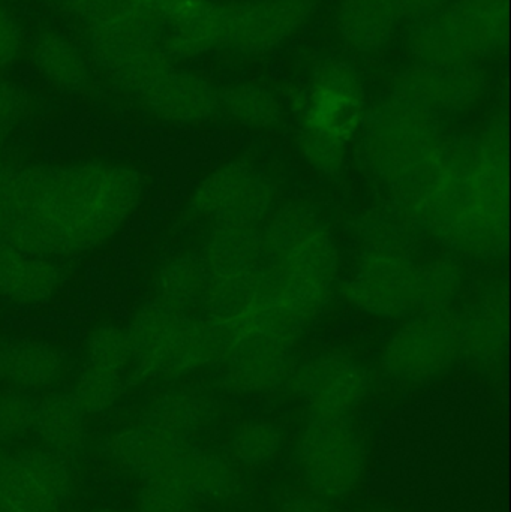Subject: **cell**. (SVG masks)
<instances>
[{
	"label": "cell",
	"mask_w": 511,
	"mask_h": 512,
	"mask_svg": "<svg viewBox=\"0 0 511 512\" xmlns=\"http://www.w3.org/2000/svg\"><path fill=\"white\" fill-rule=\"evenodd\" d=\"M146 194L125 159L12 164L0 180V242L63 262L95 255L128 231Z\"/></svg>",
	"instance_id": "obj_1"
},
{
	"label": "cell",
	"mask_w": 511,
	"mask_h": 512,
	"mask_svg": "<svg viewBox=\"0 0 511 512\" xmlns=\"http://www.w3.org/2000/svg\"><path fill=\"white\" fill-rule=\"evenodd\" d=\"M398 204L414 227L450 251L497 258L509 225L506 123L497 119L479 134L447 141L434 170Z\"/></svg>",
	"instance_id": "obj_2"
},
{
	"label": "cell",
	"mask_w": 511,
	"mask_h": 512,
	"mask_svg": "<svg viewBox=\"0 0 511 512\" xmlns=\"http://www.w3.org/2000/svg\"><path fill=\"white\" fill-rule=\"evenodd\" d=\"M263 242L273 291L311 324L339 285V249L329 224L317 210L291 204L269 216Z\"/></svg>",
	"instance_id": "obj_3"
},
{
	"label": "cell",
	"mask_w": 511,
	"mask_h": 512,
	"mask_svg": "<svg viewBox=\"0 0 511 512\" xmlns=\"http://www.w3.org/2000/svg\"><path fill=\"white\" fill-rule=\"evenodd\" d=\"M132 348L131 373L137 381H179L215 366L224 340L206 315H194L161 301L138 306L126 324Z\"/></svg>",
	"instance_id": "obj_4"
},
{
	"label": "cell",
	"mask_w": 511,
	"mask_h": 512,
	"mask_svg": "<svg viewBox=\"0 0 511 512\" xmlns=\"http://www.w3.org/2000/svg\"><path fill=\"white\" fill-rule=\"evenodd\" d=\"M362 134L366 165L396 200L429 176L449 141L438 116L396 95L368 111Z\"/></svg>",
	"instance_id": "obj_5"
},
{
	"label": "cell",
	"mask_w": 511,
	"mask_h": 512,
	"mask_svg": "<svg viewBox=\"0 0 511 512\" xmlns=\"http://www.w3.org/2000/svg\"><path fill=\"white\" fill-rule=\"evenodd\" d=\"M507 0H455L416 21L408 45L422 63L476 65L507 38Z\"/></svg>",
	"instance_id": "obj_6"
},
{
	"label": "cell",
	"mask_w": 511,
	"mask_h": 512,
	"mask_svg": "<svg viewBox=\"0 0 511 512\" xmlns=\"http://www.w3.org/2000/svg\"><path fill=\"white\" fill-rule=\"evenodd\" d=\"M338 288L365 315L407 319L423 310V261L410 246H366Z\"/></svg>",
	"instance_id": "obj_7"
},
{
	"label": "cell",
	"mask_w": 511,
	"mask_h": 512,
	"mask_svg": "<svg viewBox=\"0 0 511 512\" xmlns=\"http://www.w3.org/2000/svg\"><path fill=\"white\" fill-rule=\"evenodd\" d=\"M297 466L311 495L338 501L356 492L368 466V451L350 418H311L297 441Z\"/></svg>",
	"instance_id": "obj_8"
},
{
	"label": "cell",
	"mask_w": 511,
	"mask_h": 512,
	"mask_svg": "<svg viewBox=\"0 0 511 512\" xmlns=\"http://www.w3.org/2000/svg\"><path fill=\"white\" fill-rule=\"evenodd\" d=\"M300 134L347 147L365 125L368 108L359 74L350 63L326 60L315 69L308 92L293 96Z\"/></svg>",
	"instance_id": "obj_9"
},
{
	"label": "cell",
	"mask_w": 511,
	"mask_h": 512,
	"mask_svg": "<svg viewBox=\"0 0 511 512\" xmlns=\"http://www.w3.org/2000/svg\"><path fill=\"white\" fill-rule=\"evenodd\" d=\"M461 355L458 315L452 310H423L408 316L387 339L381 367L402 384H423L446 373Z\"/></svg>",
	"instance_id": "obj_10"
},
{
	"label": "cell",
	"mask_w": 511,
	"mask_h": 512,
	"mask_svg": "<svg viewBox=\"0 0 511 512\" xmlns=\"http://www.w3.org/2000/svg\"><path fill=\"white\" fill-rule=\"evenodd\" d=\"M275 185L251 162L230 161L200 180L188 197V209L212 225H260L275 212Z\"/></svg>",
	"instance_id": "obj_11"
},
{
	"label": "cell",
	"mask_w": 511,
	"mask_h": 512,
	"mask_svg": "<svg viewBox=\"0 0 511 512\" xmlns=\"http://www.w3.org/2000/svg\"><path fill=\"white\" fill-rule=\"evenodd\" d=\"M287 385L311 418L344 420L368 399L371 376L357 358L324 352L296 364Z\"/></svg>",
	"instance_id": "obj_12"
},
{
	"label": "cell",
	"mask_w": 511,
	"mask_h": 512,
	"mask_svg": "<svg viewBox=\"0 0 511 512\" xmlns=\"http://www.w3.org/2000/svg\"><path fill=\"white\" fill-rule=\"evenodd\" d=\"M297 342L275 334H248L227 343L222 354V382L242 396H260L287 385Z\"/></svg>",
	"instance_id": "obj_13"
},
{
	"label": "cell",
	"mask_w": 511,
	"mask_h": 512,
	"mask_svg": "<svg viewBox=\"0 0 511 512\" xmlns=\"http://www.w3.org/2000/svg\"><path fill=\"white\" fill-rule=\"evenodd\" d=\"M312 8V0H252L224 6V45L242 53H266L296 33Z\"/></svg>",
	"instance_id": "obj_14"
},
{
	"label": "cell",
	"mask_w": 511,
	"mask_h": 512,
	"mask_svg": "<svg viewBox=\"0 0 511 512\" xmlns=\"http://www.w3.org/2000/svg\"><path fill=\"white\" fill-rule=\"evenodd\" d=\"M69 489L63 457L27 451L0 463V504L14 512H59Z\"/></svg>",
	"instance_id": "obj_15"
},
{
	"label": "cell",
	"mask_w": 511,
	"mask_h": 512,
	"mask_svg": "<svg viewBox=\"0 0 511 512\" xmlns=\"http://www.w3.org/2000/svg\"><path fill=\"white\" fill-rule=\"evenodd\" d=\"M485 78L476 65L422 63L405 69L396 80L395 95L435 116L462 113L479 104Z\"/></svg>",
	"instance_id": "obj_16"
},
{
	"label": "cell",
	"mask_w": 511,
	"mask_h": 512,
	"mask_svg": "<svg viewBox=\"0 0 511 512\" xmlns=\"http://www.w3.org/2000/svg\"><path fill=\"white\" fill-rule=\"evenodd\" d=\"M65 262L0 242V304L15 310H38L65 291Z\"/></svg>",
	"instance_id": "obj_17"
},
{
	"label": "cell",
	"mask_w": 511,
	"mask_h": 512,
	"mask_svg": "<svg viewBox=\"0 0 511 512\" xmlns=\"http://www.w3.org/2000/svg\"><path fill=\"white\" fill-rule=\"evenodd\" d=\"M191 447L188 438L138 424L114 435L108 441V454L114 462L144 481L165 477Z\"/></svg>",
	"instance_id": "obj_18"
},
{
	"label": "cell",
	"mask_w": 511,
	"mask_h": 512,
	"mask_svg": "<svg viewBox=\"0 0 511 512\" xmlns=\"http://www.w3.org/2000/svg\"><path fill=\"white\" fill-rule=\"evenodd\" d=\"M458 321L461 354L480 366L500 363L507 343V300L500 286H486Z\"/></svg>",
	"instance_id": "obj_19"
},
{
	"label": "cell",
	"mask_w": 511,
	"mask_h": 512,
	"mask_svg": "<svg viewBox=\"0 0 511 512\" xmlns=\"http://www.w3.org/2000/svg\"><path fill=\"white\" fill-rule=\"evenodd\" d=\"M143 99L153 116L176 125L206 122L221 107V96L215 87L204 78L186 72H168L143 93Z\"/></svg>",
	"instance_id": "obj_20"
},
{
	"label": "cell",
	"mask_w": 511,
	"mask_h": 512,
	"mask_svg": "<svg viewBox=\"0 0 511 512\" xmlns=\"http://www.w3.org/2000/svg\"><path fill=\"white\" fill-rule=\"evenodd\" d=\"M68 367V352L53 340L26 337L0 345V378L18 391L50 390Z\"/></svg>",
	"instance_id": "obj_21"
},
{
	"label": "cell",
	"mask_w": 511,
	"mask_h": 512,
	"mask_svg": "<svg viewBox=\"0 0 511 512\" xmlns=\"http://www.w3.org/2000/svg\"><path fill=\"white\" fill-rule=\"evenodd\" d=\"M389 0H344L339 9V33L351 50L362 54L383 50L398 26Z\"/></svg>",
	"instance_id": "obj_22"
},
{
	"label": "cell",
	"mask_w": 511,
	"mask_h": 512,
	"mask_svg": "<svg viewBox=\"0 0 511 512\" xmlns=\"http://www.w3.org/2000/svg\"><path fill=\"white\" fill-rule=\"evenodd\" d=\"M33 429L48 451L63 457L80 451L86 439V415L69 393H51L35 403Z\"/></svg>",
	"instance_id": "obj_23"
},
{
	"label": "cell",
	"mask_w": 511,
	"mask_h": 512,
	"mask_svg": "<svg viewBox=\"0 0 511 512\" xmlns=\"http://www.w3.org/2000/svg\"><path fill=\"white\" fill-rule=\"evenodd\" d=\"M207 268L201 255L177 254L164 259L152 277L153 298L192 312L203 304L207 288Z\"/></svg>",
	"instance_id": "obj_24"
},
{
	"label": "cell",
	"mask_w": 511,
	"mask_h": 512,
	"mask_svg": "<svg viewBox=\"0 0 511 512\" xmlns=\"http://www.w3.org/2000/svg\"><path fill=\"white\" fill-rule=\"evenodd\" d=\"M215 417L213 400L194 388H173L156 397L144 412L143 423L188 438Z\"/></svg>",
	"instance_id": "obj_25"
},
{
	"label": "cell",
	"mask_w": 511,
	"mask_h": 512,
	"mask_svg": "<svg viewBox=\"0 0 511 512\" xmlns=\"http://www.w3.org/2000/svg\"><path fill=\"white\" fill-rule=\"evenodd\" d=\"M182 483L198 501H225L237 490L236 471L218 454L189 447L167 477Z\"/></svg>",
	"instance_id": "obj_26"
},
{
	"label": "cell",
	"mask_w": 511,
	"mask_h": 512,
	"mask_svg": "<svg viewBox=\"0 0 511 512\" xmlns=\"http://www.w3.org/2000/svg\"><path fill=\"white\" fill-rule=\"evenodd\" d=\"M33 60L45 78L60 89L78 90L89 80L86 63L77 48L54 33L36 39Z\"/></svg>",
	"instance_id": "obj_27"
},
{
	"label": "cell",
	"mask_w": 511,
	"mask_h": 512,
	"mask_svg": "<svg viewBox=\"0 0 511 512\" xmlns=\"http://www.w3.org/2000/svg\"><path fill=\"white\" fill-rule=\"evenodd\" d=\"M221 105L237 123L257 131L276 128L284 116L278 96L257 84L233 87L222 96Z\"/></svg>",
	"instance_id": "obj_28"
},
{
	"label": "cell",
	"mask_w": 511,
	"mask_h": 512,
	"mask_svg": "<svg viewBox=\"0 0 511 512\" xmlns=\"http://www.w3.org/2000/svg\"><path fill=\"white\" fill-rule=\"evenodd\" d=\"M125 388L126 373L86 364L75 378L69 394L87 417L113 408L125 393Z\"/></svg>",
	"instance_id": "obj_29"
},
{
	"label": "cell",
	"mask_w": 511,
	"mask_h": 512,
	"mask_svg": "<svg viewBox=\"0 0 511 512\" xmlns=\"http://www.w3.org/2000/svg\"><path fill=\"white\" fill-rule=\"evenodd\" d=\"M83 352L89 366L122 373L131 370L132 348L126 325L99 322L87 331Z\"/></svg>",
	"instance_id": "obj_30"
},
{
	"label": "cell",
	"mask_w": 511,
	"mask_h": 512,
	"mask_svg": "<svg viewBox=\"0 0 511 512\" xmlns=\"http://www.w3.org/2000/svg\"><path fill=\"white\" fill-rule=\"evenodd\" d=\"M282 448V435L275 424L252 420L231 436L230 456L243 466H263L272 462Z\"/></svg>",
	"instance_id": "obj_31"
},
{
	"label": "cell",
	"mask_w": 511,
	"mask_h": 512,
	"mask_svg": "<svg viewBox=\"0 0 511 512\" xmlns=\"http://www.w3.org/2000/svg\"><path fill=\"white\" fill-rule=\"evenodd\" d=\"M464 279L461 265L452 256L423 261V310L450 309L461 295Z\"/></svg>",
	"instance_id": "obj_32"
},
{
	"label": "cell",
	"mask_w": 511,
	"mask_h": 512,
	"mask_svg": "<svg viewBox=\"0 0 511 512\" xmlns=\"http://www.w3.org/2000/svg\"><path fill=\"white\" fill-rule=\"evenodd\" d=\"M198 499L191 490L173 478H155L146 481L141 490L140 512H192Z\"/></svg>",
	"instance_id": "obj_33"
},
{
	"label": "cell",
	"mask_w": 511,
	"mask_h": 512,
	"mask_svg": "<svg viewBox=\"0 0 511 512\" xmlns=\"http://www.w3.org/2000/svg\"><path fill=\"white\" fill-rule=\"evenodd\" d=\"M35 402L23 391H0V441H8L33 429Z\"/></svg>",
	"instance_id": "obj_34"
},
{
	"label": "cell",
	"mask_w": 511,
	"mask_h": 512,
	"mask_svg": "<svg viewBox=\"0 0 511 512\" xmlns=\"http://www.w3.org/2000/svg\"><path fill=\"white\" fill-rule=\"evenodd\" d=\"M299 150L303 161L321 176L333 177L341 173L347 159V147L311 135L299 134Z\"/></svg>",
	"instance_id": "obj_35"
},
{
	"label": "cell",
	"mask_w": 511,
	"mask_h": 512,
	"mask_svg": "<svg viewBox=\"0 0 511 512\" xmlns=\"http://www.w3.org/2000/svg\"><path fill=\"white\" fill-rule=\"evenodd\" d=\"M143 5L141 0H81L75 12L81 15L93 30L131 17L140 11Z\"/></svg>",
	"instance_id": "obj_36"
},
{
	"label": "cell",
	"mask_w": 511,
	"mask_h": 512,
	"mask_svg": "<svg viewBox=\"0 0 511 512\" xmlns=\"http://www.w3.org/2000/svg\"><path fill=\"white\" fill-rule=\"evenodd\" d=\"M21 48V33L14 18L0 6V68L11 65Z\"/></svg>",
	"instance_id": "obj_37"
},
{
	"label": "cell",
	"mask_w": 511,
	"mask_h": 512,
	"mask_svg": "<svg viewBox=\"0 0 511 512\" xmlns=\"http://www.w3.org/2000/svg\"><path fill=\"white\" fill-rule=\"evenodd\" d=\"M24 110V99L12 84L0 80V137L8 131Z\"/></svg>",
	"instance_id": "obj_38"
},
{
	"label": "cell",
	"mask_w": 511,
	"mask_h": 512,
	"mask_svg": "<svg viewBox=\"0 0 511 512\" xmlns=\"http://www.w3.org/2000/svg\"><path fill=\"white\" fill-rule=\"evenodd\" d=\"M389 3L398 14L399 20L411 18L419 21L446 5V0H389Z\"/></svg>",
	"instance_id": "obj_39"
},
{
	"label": "cell",
	"mask_w": 511,
	"mask_h": 512,
	"mask_svg": "<svg viewBox=\"0 0 511 512\" xmlns=\"http://www.w3.org/2000/svg\"><path fill=\"white\" fill-rule=\"evenodd\" d=\"M279 512H335L327 501L314 495H300L288 499Z\"/></svg>",
	"instance_id": "obj_40"
},
{
	"label": "cell",
	"mask_w": 511,
	"mask_h": 512,
	"mask_svg": "<svg viewBox=\"0 0 511 512\" xmlns=\"http://www.w3.org/2000/svg\"><path fill=\"white\" fill-rule=\"evenodd\" d=\"M11 156H9L8 149L5 147V143H3L2 137H0V180L5 177V174L8 173L9 168L12 167L14 162H11Z\"/></svg>",
	"instance_id": "obj_41"
},
{
	"label": "cell",
	"mask_w": 511,
	"mask_h": 512,
	"mask_svg": "<svg viewBox=\"0 0 511 512\" xmlns=\"http://www.w3.org/2000/svg\"><path fill=\"white\" fill-rule=\"evenodd\" d=\"M56 5L62 6V8L69 9V11H77L80 6L81 0H51Z\"/></svg>",
	"instance_id": "obj_42"
},
{
	"label": "cell",
	"mask_w": 511,
	"mask_h": 512,
	"mask_svg": "<svg viewBox=\"0 0 511 512\" xmlns=\"http://www.w3.org/2000/svg\"><path fill=\"white\" fill-rule=\"evenodd\" d=\"M0 512H14V511L9 510V508L5 507V505H3V504H0Z\"/></svg>",
	"instance_id": "obj_43"
},
{
	"label": "cell",
	"mask_w": 511,
	"mask_h": 512,
	"mask_svg": "<svg viewBox=\"0 0 511 512\" xmlns=\"http://www.w3.org/2000/svg\"><path fill=\"white\" fill-rule=\"evenodd\" d=\"M89 512H120V511H116V510H93V511H89Z\"/></svg>",
	"instance_id": "obj_44"
},
{
	"label": "cell",
	"mask_w": 511,
	"mask_h": 512,
	"mask_svg": "<svg viewBox=\"0 0 511 512\" xmlns=\"http://www.w3.org/2000/svg\"><path fill=\"white\" fill-rule=\"evenodd\" d=\"M2 462H3V460H2V456H0V463H2Z\"/></svg>",
	"instance_id": "obj_45"
}]
</instances>
